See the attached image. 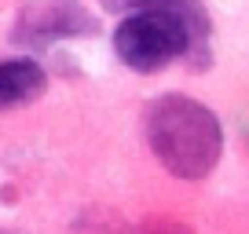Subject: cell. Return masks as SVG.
<instances>
[{
	"instance_id": "1",
	"label": "cell",
	"mask_w": 249,
	"mask_h": 234,
	"mask_svg": "<svg viewBox=\"0 0 249 234\" xmlns=\"http://www.w3.org/2000/svg\"><path fill=\"white\" fill-rule=\"evenodd\" d=\"M147 139L176 180H205L220 161L224 128L209 106L187 95H165L147 114Z\"/></svg>"
},
{
	"instance_id": "2",
	"label": "cell",
	"mask_w": 249,
	"mask_h": 234,
	"mask_svg": "<svg viewBox=\"0 0 249 234\" xmlns=\"http://www.w3.org/2000/svg\"><path fill=\"white\" fill-rule=\"evenodd\" d=\"M44 84H48V77L40 70V63H33V59H4L0 63V110L33 102L44 92Z\"/></svg>"
},
{
	"instance_id": "3",
	"label": "cell",
	"mask_w": 249,
	"mask_h": 234,
	"mask_svg": "<svg viewBox=\"0 0 249 234\" xmlns=\"http://www.w3.org/2000/svg\"><path fill=\"white\" fill-rule=\"evenodd\" d=\"M30 22H33V33H40V40L81 37V33H92L95 30L92 15H85L81 8H73V4H66V0H59V4H52V8L37 11Z\"/></svg>"
},
{
	"instance_id": "4",
	"label": "cell",
	"mask_w": 249,
	"mask_h": 234,
	"mask_svg": "<svg viewBox=\"0 0 249 234\" xmlns=\"http://www.w3.org/2000/svg\"><path fill=\"white\" fill-rule=\"evenodd\" d=\"M0 234H15V231H0Z\"/></svg>"
}]
</instances>
